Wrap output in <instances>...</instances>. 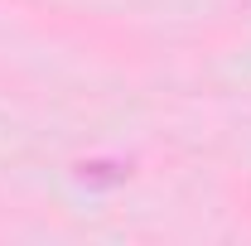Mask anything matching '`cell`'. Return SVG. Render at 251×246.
<instances>
[{
    "label": "cell",
    "instance_id": "cell-1",
    "mask_svg": "<svg viewBox=\"0 0 251 246\" xmlns=\"http://www.w3.org/2000/svg\"><path fill=\"white\" fill-rule=\"evenodd\" d=\"M77 179H82V184H121V179H126V164L92 159V164H77Z\"/></svg>",
    "mask_w": 251,
    "mask_h": 246
}]
</instances>
